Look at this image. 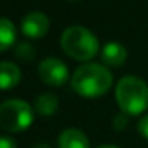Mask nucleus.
<instances>
[{"instance_id":"f257e3e1","label":"nucleus","mask_w":148,"mask_h":148,"mask_svg":"<svg viewBox=\"0 0 148 148\" xmlns=\"http://www.w3.org/2000/svg\"><path fill=\"white\" fill-rule=\"evenodd\" d=\"M113 83L112 72L96 62H88L75 70L72 88L83 97H99L110 89Z\"/></svg>"},{"instance_id":"f03ea898","label":"nucleus","mask_w":148,"mask_h":148,"mask_svg":"<svg viewBox=\"0 0 148 148\" xmlns=\"http://www.w3.org/2000/svg\"><path fill=\"white\" fill-rule=\"evenodd\" d=\"M115 97L126 115H140L148 108V84L134 75L123 77L116 84Z\"/></svg>"},{"instance_id":"7ed1b4c3","label":"nucleus","mask_w":148,"mask_h":148,"mask_svg":"<svg viewBox=\"0 0 148 148\" xmlns=\"http://www.w3.org/2000/svg\"><path fill=\"white\" fill-rule=\"evenodd\" d=\"M62 49L75 61H89L99 51V42L91 30L83 26H72L61 37Z\"/></svg>"},{"instance_id":"20e7f679","label":"nucleus","mask_w":148,"mask_h":148,"mask_svg":"<svg viewBox=\"0 0 148 148\" xmlns=\"http://www.w3.org/2000/svg\"><path fill=\"white\" fill-rule=\"evenodd\" d=\"M34 121V112L27 102L10 99L0 103V127L8 132H21Z\"/></svg>"},{"instance_id":"39448f33","label":"nucleus","mask_w":148,"mask_h":148,"mask_svg":"<svg viewBox=\"0 0 148 148\" xmlns=\"http://www.w3.org/2000/svg\"><path fill=\"white\" fill-rule=\"evenodd\" d=\"M40 78L49 86H62L69 78L67 65L58 58H46L40 62Z\"/></svg>"},{"instance_id":"423d86ee","label":"nucleus","mask_w":148,"mask_h":148,"mask_svg":"<svg viewBox=\"0 0 148 148\" xmlns=\"http://www.w3.org/2000/svg\"><path fill=\"white\" fill-rule=\"evenodd\" d=\"M49 29V19L45 13L40 11H34L24 16L23 23H21V30L26 37L30 38H42Z\"/></svg>"},{"instance_id":"0eeeda50","label":"nucleus","mask_w":148,"mask_h":148,"mask_svg":"<svg viewBox=\"0 0 148 148\" xmlns=\"http://www.w3.org/2000/svg\"><path fill=\"white\" fill-rule=\"evenodd\" d=\"M102 61L105 62L110 67H118V65H123L126 62V58H127V51L126 48L118 42H110L107 43L102 48Z\"/></svg>"},{"instance_id":"6e6552de","label":"nucleus","mask_w":148,"mask_h":148,"mask_svg":"<svg viewBox=\"0 0 148 148\" xmlns=\"http://www.w3.org/2000/svg\"><path fill=\"white\" fill-rule=\"evenodd\" d=\"M59 148H89L88 137L78 129H65L61 132L58 138Z\"/></svg>"},{"instance_id":"1a4fd4ad","label":"nucleus","mask_w":148,"mask_h":148,"mask_svg":"<svg viewBox=\"0 0 148 148\" xmlns=\"http://www.w3.org/2000/svg\"><path fill=\"white\" fill-rule=\"evenodd\" d=\"M21 81V70L16 64L3 61L0 62V89H11Z\"/></svg>"},{"instance_id":"9d476101","label":"nucleus","mask_w":148,"mask_h":148,"mask_svg":"<svg viewBox=\"0 0 148 148\" xmlns=\"http://www.w3.org/2000/svg\"><path fill=\"white\" fill-rule=\"evenodd\" d=\"M16 40V27L7 18H0V51L8 49Z\"/></svg>"},{"instance_id":"9b49d317","label":"nucleus","mask_w":148,"mask_h":148,"mask_svg":"<svg viewBox=\"0 0 148 148\" xmlns=\"http://www.w3.org/2000/svg\"><path fill=\"white\" fill-rule=\"evenodd\" d=\"M58 105H59L58 97L51 92L42 94V96H38L35 100V110L40 115H45V116H51L53 113H56Z\"/></svg>"},{"instance_id":"f8f14e48","label":"nucleus","mask_w":148,"mask_h":148,"mask_svg":"<svg viewBox=\"0 0 148 148\" xmlns=\"http://www.w3.org/2000/svg\"><path fill=\"white\" fill-rule=\"evenodd\" d=\"M14 53H16V58L21 59V61L27 62V61H32L34 58H35V48H34L30 43H19V45L16 46V49H14Z\"/></svg>"},{"instance_id":"ddd939ff","label":"nucleus","mask_w":148,"mask_h":148,"mask_svg":"<svg viewBox=\"0 0 148 148\" xmlns=\"http://www.w3.org/2000/svg\"><path fill=\"white\" fill-rule=\"evenodd\" d=\"M127 126V116L126 115H115V118H113V127L116 129V131H123V129Z\"/></svg>"},{"instance_id":"4468645a","label":"nucleus","mask_w":148,"mask_h":148,"mask_svg":"<svg viewBox=\"0 0 148 148\" xmlns=\"http://www.w3.org/2000/svg\"><path fill=\"white\" fill-rule=\"evenodd\" d=\"M138 132H140L145 138H148V115H145L143 118L138 121Z\"/></svg>"},{"instance_id":"2eb2a0df","label":"nucleus","mask_w":148,"mask_h":148,"mask_svg":"<svg viewBox=\"0 0 148 148\" xmlns=\"http://www.w3.org/2000/svg\"><path fill=\"white\" fill-rule=\"evenodd\" d=\"M0 148H16V142L11 137H0Z\"/></svg>"},{"instance_id":"dca6fc26","label":"nucleus","mask_w":148,"mask_h":148,"mask_svg":"<svg viewBox=\"0 0 148 148\" xmlns=\"http://www.w3.org/2000/svg\"><path fill=\"white\" fill-rule=\"evenodd\" d=\"M32 148H51V147H49V145H46V143H35Z\"/></svg>"},{"instance_id":"f3484780","label":"nucleus","mask_w":148,"mask_h":148,"mask_svg":"<svg viewBox=\"0 0 148 148\" xmlns=\"http://www.w3.org/2000/svg\"><path fill=\"white\" fill-rule=\"evenodd\" d=\"M97 148H118V147H115V145H100Z\"/></svg>"}]
</instances>
